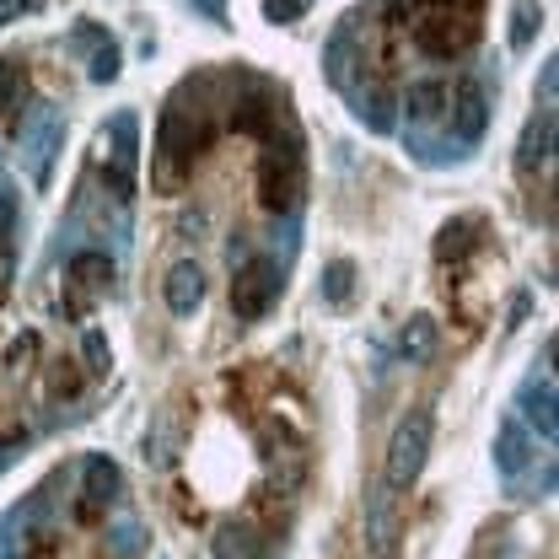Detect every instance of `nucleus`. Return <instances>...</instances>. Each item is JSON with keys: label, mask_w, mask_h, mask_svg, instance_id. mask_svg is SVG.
<instances>
[{"label": "nucleus", "mask_w": 559, "mask_h": 559, "mask_svg": "<svg viewBox=\"0 0 559 559\" xmlns=\"http://www.w3.org/2000/svg\"><path fill=\"white\" fill-rule=\"evenodd\" d=\"M210 92H215V75H200V81H183L167 97V108L156 119V151H151L156 189H178L194 173V162L215 145V135H221L215 108H226V103H215Z\"/></svg>", "instance_id": "obj_1"}, {"label": "nucleus", "mask_w": 559, "mask_h": 559, "mask_svg": "<svg viewBox=\"0 0 559 559\" xmlns=\"http://www.w3.org/2000/svg\"><path fill=\"white\" fill-rule=\"evenodd\" d=\"M285 253H248L237 270H231V318L237 323H259L270 307L280 301V290H285Z\"/></svg>", "instance_id": "obj_2"}, {"label": "nucleus", "mask_w": 559, "mask_h": 559, "mask_svg": "<svg viewBox=\"0 0 559 559\" xmlns=\"http://www.w3.org/2000/svg\"><path fill=\"white\" fill-rule=\"evenodd\" d=\"M16 140H22V162H27L33 189H49L55 183V162L66 151V114L55 103H33L16 119Z\"/></svg>", "instance_id": "obj_3"}, {"label": "nucleus", "mask_w": 559, "mask_h": 559, "mask_svg": "<svg viewBox=\"0 0 559 559\" xmlns=\"http://www.w3.org/2000/svg\"><path fill=\"white\" fill-rule=\"evenodd\" d=\"M301 194H307V162H301V145L296 135L285 140V145H270L264 151V162H259V205L270 210V215H301Z\"/></svg>", "instance_id": "obj_4"}, {"label": "nucleus", "mask_w": 559, "mask_h": 559, "mask_svg": "<svg viewBox=\"0 0 559 559\" xmlns=\"http://www.w3.org/2000/svg\"><path fill=\"white\" fill-rule=\"evenodd\" d=\"M226 119H231L237 135L275 140V130H280V86H270L264 75L237 70V75H231V97H226Z\"/></svg>", "instance_id": "obj_5"}, {"label": "nucleus", "mask_w": 559, "mask_h": 559, "mask_svg": "<svg viewBox=\"0 0 559 559\" xmlns=\"http://www.w3.org/2000/svg\"><path fill=\"white\" fill-rule=\"evenodd\" d=\"M103 151H108V194L119 200V210H130L140 183V119L130 108L114 114V124L103 130Z\"/></svg>", "instance_id": "obj_6"}, {"label": "nucleus", "mask_w": 559, "mask_h": 559, "mask_svg": "<svg viewBox=\"0 0 559 559\" xmlns=\"http://www.w3.org/2000/svg\"><path fill=\"white\" fill-rule=\"evenodd\" d=\"M425 452H430V415L425 409H409L399 419L393 441H388V463H382V485L388 489H409L425 468Z\"/></svg>", "instance_id": "obj_7"}, {"label": "nucleus", "mask_w": 559, "mask_h": 559, "mask_svg": "<svg viewBox=\"0 0 559 559\" xmlns=\"http://www.w3.org/2000/svg\"><path fill=\"white\" fill-rule=\"evenodd\" d=\"M474 11H430L415 22V49L430 60H463L479 38V22H468Z\"/></svg>", "instance_id": "obj_8"}, {"label": "nucleus", "mask_w": 559, "mask_h": 559, "mask_svg": "<svg viewBox=\"0 0 559 559\" xmlns=\"http://www.w3.org/2000/svg\"><path fill=\"white\" fill-rule=\"evenodd\" d=\"M447 108H452V114H447V124H441V130L457 140L463 151H474V145L485 140V130H489V81L485 75H463Z\"/></svg>", "instance_id": "obj_9"}, {"label": "nucleus", "mask_w": 559, "mask_h": 559, "mask_svg": "<svg viewBox=\"0 0 559 559\" xmlns=\"http://www.w3.org/2000/svg\"><path fill=\"white\" fill-rule=\"evenodd\" d=\"M533 463H538V436L516 415H506L495 425V474H500L506 485H516Z\"/></svg>", "instance_id": "obj_10"}, {"label": "nucleus", "mask_w": 559, "mask_h": 559, "mask_svg": "<svg viewBox=\"0 0 559 559\" xmlns=\"http://www.w3.org/2000/svg\"><path fill=\"white\" fill-rule=\"evenodd\" d=\"M516 409H522V425H533L544 441L559 436V393H555V371H527V382L516 388Z\"/></svg>", "instance_id": "obj_11"}, {"label": "nucleus", "mask_w": 559, "mask_h": 559, "mask_svg": "<svg viewBox=\"0 0 559 559\" xmlns=\"http://www.w3.org/2000/svg\"><path fill=\"white\" fill-rule=\"evenodd\" d=\"M447 103H452V86L441 75H419L404 86L399 114L409 119V130H436V124H447Z\"/></svg>", "instance_id": "obj_12"}, {"label": "nucleus", "mask_w": 559, "mask_h": 559, "mask_svg": "<svg viewBox=\"0 0 559 559\" xmlns=\"http://www.w3.org/2000/svg\"><path fill=\"white\" fill-rule=\"evenodd\" d=\"M81 495H86L81 516H92L97 506H119L124 500V474H119V463L108 452H86L81 457Z\"/></svg>", "instance_id": "obj_13"}, {"label": "nucleus", "mask_w": 559, "mask_h": 559, "mask_svg": "<svg viewBox=\"0 0 559 559\" xmlns=\"http://www.w3.org/2000/svg\"><path fill=\"white\" fill-rule=\"evenodd\" d=\"M366 538H371V555L388 559L399 544V489L371 485L366 489Z\"/></svg>", "instance_id": "obj_14"}, {"label": "nucleus", "mask_w": 559, "mask_h": 559, "mask_svg": "<svg viewBox=\"0 0 559 559\" xmlns=\"http://www.w3.org/2000/svg\"><path fill=\"white\" fill-rule=\"evenodd\" d=\"M349 97V114L371 130V135H393L399 130V97L382 86V81H371V86H345Z\"/></svg>", "instance_id": "obj_15"}, {"label": "nucleus", "mask_w": 559, "mask_h": 559, "mask_svg": "<svg viewBox=\"0 0 559 559\" xmlns=\"http://www.w3.org/2000/svg\"><path fill=\"white\" fill-rule=\"evenodd\" d=\"M162 296H167V312H173V318L200 312V301H205V270H200L194 259L173 264V270H167V280H162Z\"/></svg>", "instance_id": "obj_16"}, {"label": "nucleus", "mask_w": 559, "mask_h": 559, "mask_svg": "<svg viewBox=\"0 0 559 559\" xmlns=\"http://www.w3.org/2000/svg\"><path fill=\"white\" fill-rule=\"evenodd\" d=\"M66 275H70V285L81 290V301H92V296H103V290L114 285V259H108L103 248H75ZM81 301H75V307H81Z\"/></svg>", "instance_id": "obj_17"}, {"label": "nucleus", "mask_w": 559, "mask_h": 559, "mask_svg": "<svg viewBox=\"0 0 559 559\" xmlns=\"http://www.w3.org/2000/svg\"><path fill=\"white\" fill-rule=\"evenodd\" d=\"M549 162H555V108H538L522 130V145H516V173H533Z\"/></svg>", "instance_id": "obj_18"}, {"label": "nucleus", "mask_w": 559, "mask_h": 559, "mask_svg": "<svg viewBox=\"0 0 559 559\" xmlns=\"http://www.w3.org/2000/svg\"><path fill=\"white\" fill-rule=\"evenodd\" d=\"M479 231H485V221H479V215L447 221V226H441V237H436V259H441V264H457V259H468V253L485 242Z\"/></svg>", "instance_id": "obj_19"}, {"label": "nucleus", "mask_w": 559, "mask_h": 559, "mask_svg": "<svg viewBox=\"0 0 559 559\" xmlns=\"http://www.w3.org/2000/svg\"><path fill=\"white\" fill-rule=\"evenodd\" d=\"M349 55H355V16H345L334 33H329V44H323V75L345 92L349 86Z\"/></svg>", "instance_id": "obj_20"}, {"label": "nucleus", "mask_w": 559, "mask_h": 559, "mask_svg": "<svg viewBox=\"0 0 559 559\" xmlns=\"http://www.w3.org/2000/svg\"><path fill=\"white\" fill-rule=\"evenodd\" d=\"M404 145H409V156L425 162V167H447V162H463V156H468L452 135H430V130H404Z\"/></svg>", "instance_id": "obj_21"}, {"label": "nucleus", "mask_w": 559, "mask_h": 559, "mask_svg": "<svg viewBox=\"0 0 559 559\" xmlns=\"http://www.w3.org/2000/svg\"><path fill=\"white\" fill-rule=\"evenodd\" d=\"M103 549H108V559H140L145 555V527H140V516H114L108 533H103Z\"/></svg>", "instance_id": "obj_22"}, {"label": "nucleus", "mask_w": 559, "mask_h": 559, "mask_svg": "<svg viewBox=\"0 0 559 559\" xmlns=\"http://www.w3.org/2000/svg\"><path fill=\"white\" fill-rule=\"evenodd\" d=\"M210 549H215V559H259V533L248 522H221Z\"/></svg>", "instance_id": "obj_23"}, {"label": "nucleus", "mask_w": 559, "mask_h": 559, "mask_svg": "<svg viewBox=\"0 0 559 559\" xmlns=\"http://www.w3.org/2000/svg\"><path fill=\"white\" fill-rule=\"evenodd\" d=\"M436 340H441V334H436V323H430V318H409V323H404V334H399V355H404L409 366H419V360H430V355H436Z\"/></svg>", "instance_id": "obj_24"}, {"label": "nucleus", "mask_w": 559, "mask_h": 559, "mask_svg": "<svg viewBox=\"0 0 559 559\" xmlns=\"http://www.w3.org/2000/svg\"><path fill=\"white\" fill-rule=\"evenodd\" d=\"M538 27H544V5L538 0H516V11H511V49L527 55L533 38H538Z\"/></svg>", "instance_id": "obj_25"}, {"label": "nucleus", "mask_w": 559, "mask_h": 559, "mask_svg": "<svg viewBox=\"0 0 559 559\" xmlns=\"http://www.w3.org/2000/svg\"><path fill=\"white\" fill-rule=\"evenodd\" d=\"M318 296H323L329 307H345L349 296H355V264H349V259H334V264L323 270V285H318Z\"/></svg>", "instance_id": "obj_26"}, {"label": "nucleus", "mask_w": 559, "mask_h": 559, "mask_svg": "<svg viewBox=\"0 0 559 559\" xmlns=\"http://www.w3.org/2000/svg\"><path fill=\"white\" fill-rule=\"evenodd\" d=\"M119 70H124V55H119V44L114 38H103L92 55H86V75L97 81V86H108V81H119Z\"/></svg>", "instance_id": "obj_27"}, {"label": "nucleus", "mask_w": 559, "mask_h": 559, "mask_svg": "<svg viewBox=\"0 0 559 559\" xmlns=\"http://www.w3.org/2000/svg\"><path fill=\"white\" fill-rule=\"evenodd\" d=\"M27 97V70L16 60H0V114H16Z\"/></svg>", "instance_id": "obj_28"}, {"label": "nucleus", "mask_w": 559, "mask_h": 559, "mask_svg": "<svg viewBox=\"0 0 559 559\" xmlns=\"http://www.w3.org/2000/svg\"><path fill=\"white\" fill-rule=\"evenodd\" d=\"M16 221H22V194H16L11 183H0V248H11Z\"/></svg>", "instance_id": "obj_29"}, {"label": "nucleus", "mask_w": 559, "mask_h": 559, "mask_svg": "<svg viewBox=\"0 0 559 559\" xmlns=\"http://www.w3.org/2000/svg\"><path fill=\"white\" fill-rule=\"evenodd\" d=\"M81 355H86V371H108V360H114V349H108V334L103 329H86V340H81Z\"/></svg>", "instance_id": "obj_30"}, {"label": "nucleus", "mask_w": 559, "mask_h": 559, "mask_svg": "<svg viewBox=\"0 0 559 559\" xmlns=\"http://www.w3.org/2000/svg\"><path fill=\"white\" fill-rule=\"evenodd\" d=\"M167 457H173V430H167V419H156L145 430V463H167Z\"/></svg>", "instance_id": "obj_31"}, {"label": "nucleus", "mask_w": 559, "mask_h": 559, "mask_svg": "<svg viewBox=\"0 0 559 559\" xmlns=\"http://www.w3.org/2000/svg\"><path fill=\"white\" fill-rule=\"evenodd\" d=\"M301 11H307V0H264V16H270L275 27H290Z\"/></svg>", "instance_id": "obj_32"}, {"label": "nucleus", "mask_w": 559, "mask_h": 559, "mask_svg": "<svg viewBox=\"0 0 559 559\" xmlns=\"http://www.w3.org/2000/svg\"><path fill=\"white\" fill-rule=\"evenodd\" d=\"M559 92V60H544V75H538V108H555Z\"/></svg>", "instance_id": "obj_33"}, {"label": "nucleus", "mask_w": 559, "mask_h": 559, "mask_svg": "<svg viewBox=\"0 0 559 559\" xmlns=\"http://www.w3.org/2000/svg\"><path fill=\"white\" fill-rule=\"evenodd\" d=\"M248 253H253V237H248V231H237V237H231V242H226V264H231V270H237V264H242V259H248Z\"/></svg>", "instance_id": "obj_34"}, {"label": "nucleus", "mask_w": 559, "mask_h": 559, "mask_svg": "<svg viewBox=\"0 0 559 559\" xmlns=\"http://www.w3.org/2000/svg\"><path fill=\"white\" fill-rule=\"evenodd\" d=\"M194 11H205L215 27H226V0H194Z\"/></svg>", "instance_id": "obj_35"}, {"label": "nucleus", "mask_w": 559, "mask_h": 559, "mask_svg": "<svg viewBox=\"0 0 559 559\" xmlns=\"http://www.w3.org/2000/svg\"><path fill=\"white\" fill-rule=\"evenodd\" d=\"M27 5H33V0H0V27H5V22H16Z\"/></svg>", "instance_id": "obj_36"}, {"label": "nucleus", "mask_w": 559, "mask_h": 559, "mask_svg": "<svg viewBox=\"0 0 559 559\" xmlns=\"http://www.w3.org/2000/svg\"><path fill=\"white\" fill-rule=\"evenodd\" d=\"M430 11H479V0H425Z\"/></svg>", "instance_id": "obj_37"}, {"label": "nucleus", "mask_w": 559, "mask_h": 559, "mask_svg": "<svg viewBox=\"0 0 559 559\" xmlns=\"http://www.w3.org/2000/svg\"><path fill=\"white\" fill-rule=\"evenodd\" d=\"M183 231H205V210H200V205L183 215Z\"/></svg>", "instance_id": "obj_38"}, {"label": "nucleus", "mask_w": 559, "mask_h": 559, "mask_svg": "<svg viewBox=\"0 0 559 559\" xmlns=\"http://www.w3.org/2000/svg\"><path fill=\"white\" fill-rule=\"evenodd\" d=\"M11 457H16V441H5V447H0V468H5Z\"/></svg>", "instance_id": "obj_39"}]
</instances>
